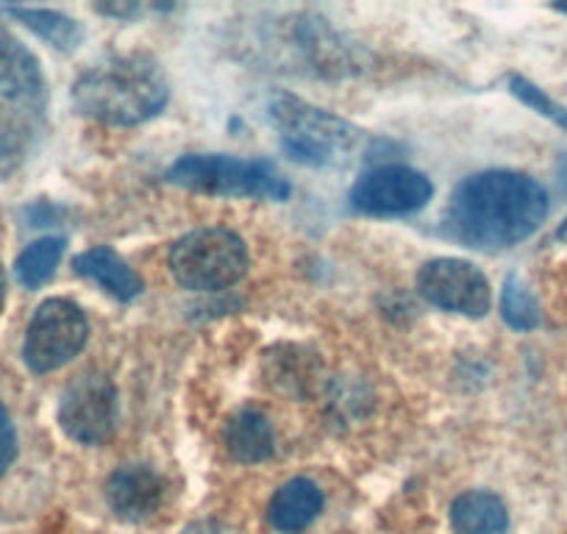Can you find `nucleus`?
I'll use <instances>...</instances> for the list:
<instances>
[{"mask_svg": "<svg viewBox=\"0 0 567 534\" xmlns=\"http://www.w3.org/2000/svg\"><path fill=\"white\" fill-rule=\"evenodd\" d=\"M3 304H7V274H3V265H0V312H3Z\"/></svg>", "mask_w": 567, "mask_h": 534, "instance_id": "24", "label": "nucleus"}, {"mask_svg": "<svg viewBox=\"0 0 567 534\" xmlns=\"http://www.w3.org/2000/svg\"><path fill=\"white\" fill-rule=\"evenodd\" d=\"M184 534H243L239 528H234L231 523H223V521H198V523H189L184 528Z\"/></svg>", "mask_w": 567, "mask_h": 534, "instance_id": "23", "label": "nucleus"}, {"mask_svg": "<svg viewBox=\"0 0 567 534\" xmlns=\"http://www.w3.org/2000/svg\"><path fill=\"white\" fill-rule=\"evenodd\" d=\"M167 182L176 187L204 195H226V198L284 201L290 198V184L270 162L237 160V156L189 154L182 156L167 171Z\"/></svg>", "mask_w": 567, "mask_h": 534, "instance_id": "4", "label": "nucleus"}, {"mask_svg": "<svg viewBox=\"0 0 567 534\" xmlns=\"http://www.w3.org/2000/svg\"><path fill=\"white\" fill-rule=\"evenodd\" d=\"M417 290L434 307L467 318H484L493 304L487 276L476 265L454 256L425 261L417 274Z\"/></svg>", "mask_w": 567, "mask_h": 534, "instance_id": "9", "label": "nucleus"}, {"mask_svg": "<svg viewBox=\"0 0 567 534\" xmlns=\"http://www.w3.org/2000/svg\"><path fill=\"white\" fill-rule=\"evenodd\" d=\"M320 512H323V490L312 479L303 476L281 484L272 495L270 506H267V517H270L272 528L281 534L303 532V528L318 521Z\"/></svg>", "mask_w": 567, "mask_h": 534, "instance_id": "12", "label": "nucleus"}, {"mask_svg": "<svg viewBox=\"0 0 567 534\" xmlns=\"http://www.w3.org/2000/svg\"><path fill=\"white\" fill-rule=\"evenodd\" d=\"M272 51L284 53V59L301 68L303 73L348 75L359 64L357 48H351V42L337 34L326 20L309 14L287 20Z\"/></svg>", "mask_w": 567, "mask_h": 534, "instance_id": "7", "label": "nucleus"}, {"mask_svg": "<svg viewBox=\"0 0 567 534\" xmlns=\"http://www.w3.org/2000/svg\"><path fill=\"white\" fill-rule=\"evenodd\" d=\"M86 337L90 324L84 309L68 298H51L31 318L23 357L34 373H51L79 357Z\"/></svg>", "mask_w": 567, "mask_h": 534, "instance_id": "6", "label": "nucleus"}, {"mask_svg": "<svg viewBox=\"0 0 567 534\" xmlns=\"http://www.w3.org/2000/svg\"><path fill=\"white\" fill-rule=\"evenodd\" d=\"M509 90H512V95L517 97V101H523V103H526V106H532L534 112H539V114H543V117L554 120V123L559 125V129L567 131V109L559 106V103H556L554 97L545 95V92L539 90L537 84H532V81L523 79V75H512V79H509Z\"/></svg>", "mask_w": 567, "mask_h": 534, "instance_id": "20", "label": "nucleus"}, {"mask_svg": "<svg viewBox=\"0 0 567 534\" xmlns=\"http://www.w3.org/2000/svg\"><path fill=\"white\" fill-rule=\"evenodd\" d=\"M434 187L412 167L386 165L364 173L351 189V204L364 215H409L432 201Z\"/></svg>", "mask_w": 567, "mask_h": 534, "instance_id": "10", "label": "nucleus"}, {"mask_svg": "<svg viewBox=\"0 0 567 534\" xmlns=\"http://www.w3.org/2000/svg\"><path fill=\"white\" fill-rule=\"evenodd\" d=\"M171 101V81L145 53L109 57L79 75L73 103L81 114L109 125H140Z\"/></svg>", "mask_w": 567, "mask_h": 534, "instance_id": "2", "label": "nucleus"}, {"mask_svg": "<svg viewBox=\"0 0 567 534\" xmlns=\"http://www.w3.org/2000/svg\"><path fill=\"white\" fill-rule=\"evenodd\" d=\"M117 390L101 373L79 376L64 390L59 404V423L81 445H103L117 429Z\"/></svg>", "mask_w": 567, "mask_h": 534, "instance_id": "8", "label": "nucleus"}, {"mask_svg": "<svg viewBox=\"0 0 567 534\" xmlns=\"http://www.w3.org/2000/svg\"><path fill=\"white\" fill-rule=\"evenodd\" d=\"M556 9H559V12H567V7H556Z\"/></svg>", "mask_w": 567, "mask_h": 534, "instance_id": "26", "label": "nucleus"}, {"mask_svg": "<svg viewBox=\"0 0 567 534\" xmlns=\"http://www.w3.org/2000/svg\"><path fill=\"white\" fill-rule=\"evenodd\" d=\"M559 237H567V220L561 223V228H559Z\"/></svg>", "mask_w": 567, "mask_h": 534, "instance_id": "25", "label": "nucleus"}, {"mask_svg": "<svg viewBox=\"0 0 567 534\" xmlns=\"http://www.w3.org/2000/svg\"><path fill=\"white\" fill-rule=\"evenodd\" d=\"M18 23H23L25 29L34 31L40 40H45L48 45L56 48L62 53L79 51L81 40H84V29H81L79 20H73L70 14L53 12V9H25V7H9Z\"/></svg>", "mask_w": 567, "mask_h": 534, "instance_id": "17", "label": "nucleus"}, {"mask_svg": "<svg viewBox=\"0 0 567 534\" xmlns=\"http://www.w3.org/2000/svg\"><path fill=\"white\" fill-rule=\"evenodd\" d=\"M45 95V75L29 48L12 37H0V97L12 103H40Z\"/></svg>", "mask_w": 567, "mask_h": 534, "instance_id": "13", "label": "nucleus"}, {"mask_svg": "<svg viewBox=\"0 0 567 534\" xmlns=\"http://www.w3.org/2000/svg\"><path fill=\"white\" fill-rule=\"evenodd\" d=\"M501 315L506 324L517 331H532L539 326V304L537 298L528 292L517 276H509L504 281V296H501Z\"/></svg>", "mask_w": 567, "mask_h": 534, "instance_id": "19", "label": "nucleus"}, {"mask_svg": "<svg viewBox=\"0 0 567 534\" xmlns=\"http://www.w3.org/2000/svg\"><path fill=\"white\" fill-rule=\"evenodd\" d=\"M62 254L64 239L59 237H45L31 243L29 248L18 256V265H14V274H18L20 285L29 287V290H37V287L45 285V281L56 274Z\"/></svg>", "mask_w": 567, "mask_h": 534, "instance_id": "18", "label": "nucleus"}, {"mask_svg": "<svg viewBox=\"0 0 567 534\" xmlns=\"http://www.w3.org/2000/svg\"><path fill=\"white\" fill-rule=\"evenodd\" d=\"M18 460V432H14L12 415L0 404V476Z\"/></svg>", "mask_w": 567, "mask_h": 534, "instance_id": "21", "label": "nucleus"}, {"mask_svg": "<svg viewBox=\"0 0 567 534\" xmlns=\"http://www.w3.org/2000/svg\"><path fill=\"white\" fill-rule=\"evenodd\" d=\"M223 443H226L231 460L243 462V465H256V462H265L272 456L276 434H272L270 421L259 410L245 407V410H237L228 418Z\"/></svg>", "mask_w": 567, "mask_h": 534, "instance_id": "14", "label": "nucleus"}, {"mask_svg": "<svg viewBox=\"0 0 567 534\" xmlns=\"http://www.w3.org/2000/svg\"><path fill=\"white\" fill-rule=\"evenodd\" d=\"M106 501L120 521H148L165 501V479L148 465H123L109 476Z\"/></svg>", "mask_w": 567, "mask_h": 534, "instance_id": "11", "label": "nucleus"}, {"mask_svg": "<svg viewBox=\"0 0 567 534\" xmlns=\"http://www.w3.org/2000/svg\"><path fill=\"white\" fill-rule=\"evenodd\" d=\"M250 267L243 237L228 228H198L171 250V274L195 292H217L237 285Z\"/></svg>", "mask_w": 567, "mask_h": 534, "instance_id": "5", "label": "nucleus"}, {"mask_svg": "<svg viewBox=\"0 0 567 534\" xmlns=\"http://www.w3.org/2000/svg\"><path fill=\"white\" fill-rule=\"evenodd\" d=\"M20 154H23L20 140H14L7 131H0V178H7L20 165Z\"/></svg>", "mask_w": 567, "mask_h": 534, "instance_id": "22", "label": "nucleus"}, {"mask_svg": "<svg viewBox=\"0 0 567 534\" xmlns=\"http://www.w3.org/2000/svg\"><path fill=\"white\" fill-rule=\"evenodd\" d=\"M548 193L526 173L484 171L467 176L451 195L443 232L478 250H504L543 226Z\"/></svg>", "mask_w": 567, "mask_h": 534, "instance_id": "1", "label": "nucleus"}, {"mask_svg": "<svg viewBox=\"0 0 567 534\" xmlns=\"http://www.w3.org/2000/svg\"><path fill=\"white\" fill-rule=\"evenodd\" d=\"M75 274L97 281L106 292H112L120 301H131L142 292V279L128 267V261L120 259L112 248L97 245V248L84 250L75 256Z\"/></svg>", "mask_w": 567, "mask_h": 534, "instance_id": "15", "label": "nucleus"}, {"mask_svg": "<svg viewBox=\"0 0 567 534\" xmlns=\"http://www.w3.org/2000/svg\"><path fill=\"white\" fill-rule=\"evenodd\" d=\"M454 534H509L506 504L489 490H471L451 506Z\"/></svg>", "mask_w": 567, "mask_h": 534, "instance_id": "16", "label": "nucleus"}, {"mask_svg": "<svg viewBox=\"0 0 567 534\" xmlns=\"http://www.w3.org/2000/svg\"><path fill=\"white\" fill-rule=\"evenodd\" d=\"M267 112L278 131L281 148L303 165H342L351 160V154H357L364 140L357 125L296 95H276Z\"/></svg>", "mask_w": 567, "mask_h": 534, "instance_id": "3", "label": "nucleus"}]
</instances>
